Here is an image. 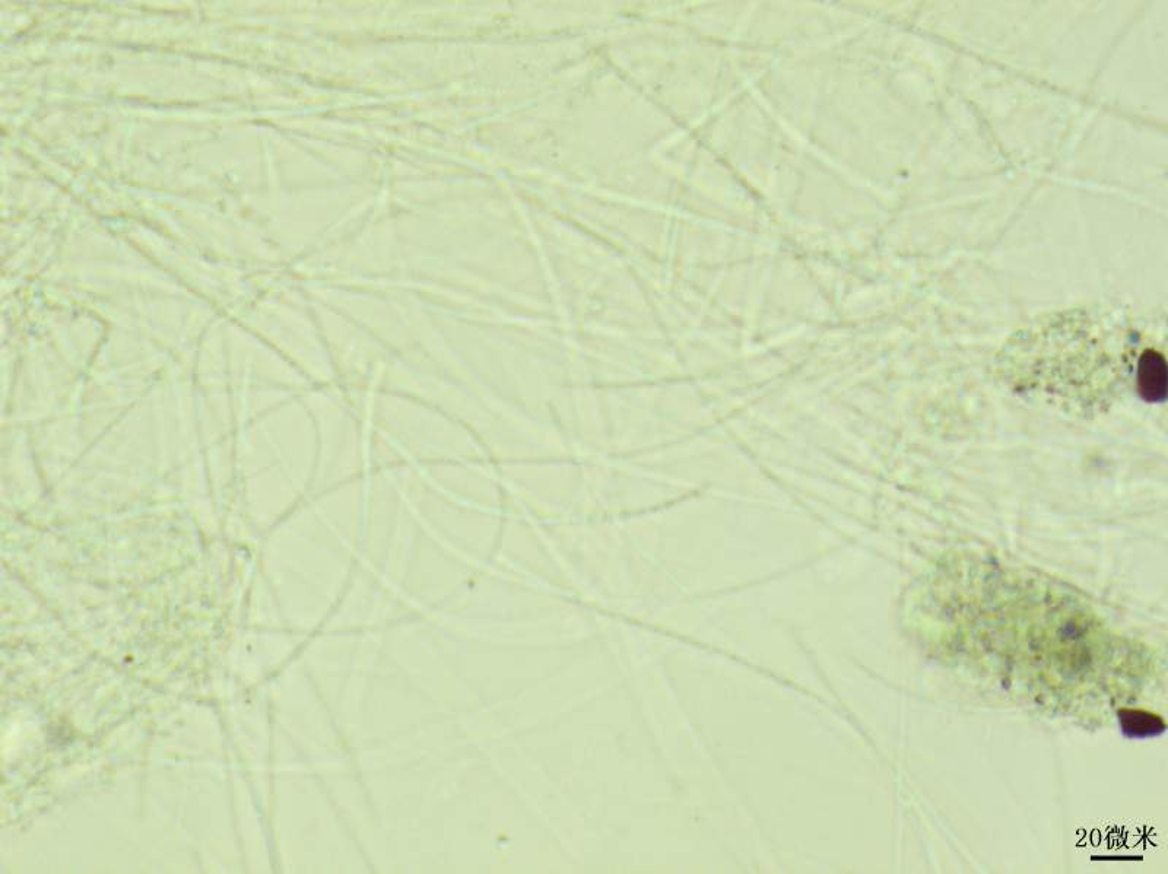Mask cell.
<instances>
[{
    "instance_id": "1",
    "label": "cell",
    "mask_w": 1168,
    "mask_h": 874,
    "mask_svg": "<svg viewBox=\"0 0 1168 874\" xmlns=\"http://www.w3.org/2000/svg\"><path fill=\"white\" fill-rule=\"evenodd\" d=\"M1163 355L1155 351L1145 352L1139 361V390L1145 400L1151 403L1163 402L1167 392V370Z\"/></svg>"
}]
</instances>
